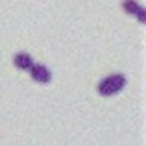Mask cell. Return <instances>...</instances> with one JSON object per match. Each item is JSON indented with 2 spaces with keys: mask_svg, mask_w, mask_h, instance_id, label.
<instances>
[{
  "mask_svg": "<svg viewBox=\"0 0 146 146\" xmlns=\"http://www.w3.org/2000/svg\"><path fill=\"white\" fill-rule=\"evenodd\" d=\"M126 76L124 74H111L107 76V78H104L102 82L98 83V94H102V96H113V94L120 93L122 89L126 87Z\"/></svg>",
  "mask_w": 146,
  "mask_h": 146,
  "instance_id": "obj_1",
  "label": "cell"
},
{
  "mask_svg": "<svg viewBox=\"0 0 146 146\" xmlns=\"http://www.w3.org/2000/svg\"><path fill=\"white\" fill-rule=\"evenodd\" d=\"M30 76L33 82L37 83H48L52 80V72L48 70V67H44L43 63H33L30 67Z\"/></svg>",
  "mask_w": 146,
  "mask_h": 146,
  "instance_id": "obj_2",
  "label": "cell"
},
{
  "mask_svg": "<svg viewBox=\"0 0 146 146\" xmlns=\"http://www.w3.org/2000/svg\"><path fill=\"white\" fill-rule=\"evenodd\" d=\"M122 7H124V11L128 15H135L139 22H143V24L146 22V9L137 0H124V2H122Z\"/></svg>",
  "mask_w": 146,
  "mask_h": 146,
  "instance_id": "obj_3",
  "label": "cell"
},
{
  "mask_svg": "<svg viewBox=\"0 0 146 146\" xmlns=\"http://www.w3.org/2000/svg\"><path fill=\"white\" fill-rule=\"evenodd\" d=\"M13 65L19 68V70H30V67L33 65V59L30 54L26 52H19L17 56L13 57Z\"/></svg>",
  "mask_w": 146,
  "mask_h": 146,
  "instance_id": "obj_4",
  "label": "cell"
}]
</instances>
